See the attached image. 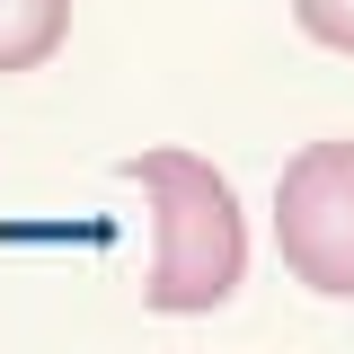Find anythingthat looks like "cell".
I'll list each match as a JSON object with an SVG mask.
<instances>
[{
  "instance_id": "cell-1",
  "label": "cell",
  "mask_w": 354,
  "mask_h": 354,
  "mask_svg": "<svg viewBox=\"0 0 354 354\" xmlns=\"http://www.w3.org/2000/svg\"><path fill=\"white\" fill-rule=\"evenodd\" d=\"M124 177L151 195V221H160V248H151V274H142V301L160 319H195V310H221L248 274V221H239V195L213 160L195 151H133Z\"/></svg>"
},
{
  "instance_id": "cell-2",
  "label": "cell",
  "mask_w": 354,
  "mask_h": 354,
  "mask_svg": "<svg viewBox=\"0 0 354 354\" xmlns=\"http://www.w3.org/2000/svg\"><path fill=\"white\" fill-rule=\"evenodd\" d=\"M274 248L283 274L354 301V142H301L274 177Z\"/></svg>"
},
{
  "instance_id": "cell-3",
  "label": "cell",
  "mask_w": 354,
  "mask_h": 354,
  "mask_svg": "<svg viewBox=\"0 0 354 354\" xmlns=\"http://www.w3.org/2000/svg\"><path fill=\"white\" fill-rule=\"evenodd\" d=\"M71 36V0H0V71H44Z\"/></svg>"
},
{
  "instance_id": "cell-4",
  "label": "cell",
  "mask_w": 354,
  "mask_h": 354,
  "mask_svg": "<svg viewBox=\"0 0 354 354\" xmlns=\"http://www.w3.org/2000/svg\"><path fill=\"white\" fill-rule=\"evenodd\" d=\"M292 27L328 53H354V0H292Z\"/></svg>"
}]
</instances>
